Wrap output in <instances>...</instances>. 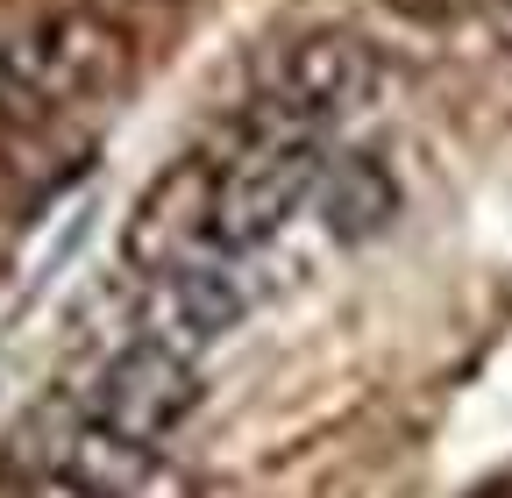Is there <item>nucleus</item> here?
I'll return each instance as SVG.
<instances>
[{
    "label": "nucleus",
    "mask_w": 512,
    "mask_h": 498,
    "mask_svg": "<svg viewBox=\"0 0 512 498\" xmlns=\"http://www.w3.org/2000/svg\"><path fill=\"white\" fill-rule=\"evenodd\" d=\"M377 8L406 29H448V22H470L484 0H377Z\"/></svg>",
    "instance_id": "obj_8"
},
{
    "label": "nucleus",
    "mask_w": 512,
    "mask_h": 498,
    "mask_svg": "<svg viewBox=\"0 0 512 498\" xmlns=\"http://www.w3.org/2000/svg\"><path fill=\"white\" fill-rule=\"evenodd\" d=\"M320 171H328V136L242 129V150L221 157V185H214V257L249 264L256 249H271L292 228V214L313 207Z\"/></svg>",
    "instance_id": "obj_3"
},
{
    "label": "nucleus",
    "mask_w": 512,
    "mask_h": 498,
    "mask_svg": "<svg viewBox=\"0 0 512 498\" xmlns=\"http://www.w3.org/2000/svg\"><path fill=\"white\" fill-rule=\"evenodd\" d=\"M377 93H384V50L363 29L313 22V29H292L264 50V65L249 79V100H242V129L335 136L342 121L377 107Z\"/></svg>",
    "instance_id": "obj_2"
},
{
    "label": "nucleus",
    "mask_w": 512,
    "mask_h": 498,
    "mask_svg": "<svg viewBox=\"0 0 512 498\" xmlns=\"http://www.w3.org/2000/svg\"><path fill=\"white\" fill-rule=\"evenodd\" d=\"M313 207H320V221H328V235L363 242V235H377L399 214V185L363 150L356 157H328V171H320V185H313Z\"/></svg>",
    "instance_id": "obj_7"
},
{
    "label": "nucleus",
    "mask_w": 512,
    "mask_h": 498,
    "mask_svg": "<svg viewBox=\"0 0 512 498\" xmlns=\"http://www.w3.org/2000/svg\"><path fill=\"white\" fill-rule=\"evenodd\" d=\"M128 72H136V36L114 8L93 0L50 8L43 22L0 36V136L100 107L128 86Z\"/></svg>",
    "instance_id": "obj_1"
},
{
    "label": "nucleus",
    "mask_w": 512,
    "mask_h": 498,
    "mask_svg": "<svg viewBox=\"0 0 512 498\" xmlns=\"http://www.w3.org/2000/svg\"><path fill=\"white\" fill-rule=\"evenodd\" d=\"M207 385H200V356H178L164 342H128L114 349L93 385L79 399V420L121 434V442H143V449H171L178 434L192 427V413H200Z\"/></svg>",
    "instance_id": "obj_4"
},
{
    "label": "nucleus",
    "mask_w": 512,
    "mask_h": 498,
    "mask_svg": "<svg viewBox=\"0 0 512 498\" xmlns=\"http://www.w3.org/2000/svg\"><path fill=\"white\" fill-rule=\"evenodd\" d=\"M477 22H484V36H491V50H498V65L512 72V0H484Z\"/></svg>",
    "instance_id": "obj_9"
},
{
    "label": "nucleus",
    "mask_w": 512,
    "mask_h": 498,
    "mask_svg": "<svg viewBox=\"0 0 512 498\" xmlns=\"http://www.w3.org/2000/svg\"><path fill=\"white\" fill-rule=\"evenodd\" d=\"M214 185H221V157L214 150H185L171 157L121 221V264L136 278L178 271L214 257Z\"/></svg>",
    "instance_id": "obj_5"
},
{
    "label": "nucleus",
    "mask_w": 512,
    "mask_h": 498,
    "mask_svg": "<svg viewBox=\"0 0 512 498\" xmlns=\"http://www.w3.org/2000/svg\"><path fill=\"white\" fill-rule=\"evenodd\" d=\"M249 314V285H242V264L228 257H200V264H178V271H157L143 278V299H136V335L143 342H164L178 356H207L214 342H228Z\"/></svg>",
    "instance_id": "obj_6"
}]
</instances>
